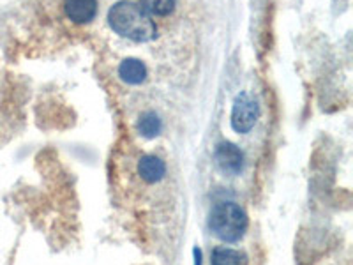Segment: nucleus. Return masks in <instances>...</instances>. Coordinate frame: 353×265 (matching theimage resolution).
<instances>
[{"mask_svg":"<svg viewBox=\"0 0 353 265\" xmlns=\"http://www.w3.org/2000/svg\"><path fill=\"white\" fill-rule=\"evenodd\" d=\"M212 265H242V257L239 251L230 248H217L214 249L212 260H210Z\"/></svg>","mask_w":353,"mask_h":265,"instance_id":"10","label":"nucleus"},{"mask_svg":"<svg viewBox=\"0 0 353 265\" xmlns=\"http://www.w3.org/2000/svg\"><path fill=\"white\" fill-rule=\"evenodd\" d=\"M138 173L149 184L159 182L166 175L165 161L159 159L157 156H143L140 159V163H138Z\"/></svg>","mask_w":353,"mask_h":265,"instance_id":"6","label":"nucleus"},{"mask_svg":"<svg viewBox=\"0 0 353 265\" xmlns=\"http://www.w3.org/2000/svg\"><path fill=\"white\" fill-rule=\"evenodd\" d=\"M119 77L129 85H140L147 80V66L138 59H125L119 66Z\"/></svg>","mask_w":353,"mask_h":265,"instance_id":"7","label":"nucleus"},{"mask_svg":"<svg viewBox=\"0 0 353 265\" xmlns=\"http://www.w3.org/2000/svg\"><path fill=\"white\" fill-rule=\"evenodd\" d=\"M64 11L74 23H90L97 14V0H64Z\"/></svg>","mask_w":353,"mask_h":265,"instance_id":"5","label":"nucleus"},{"mask_svg":"<svg viewBox=\"0 0 353 265\" xmlns=\"http://www.w3.org/2000/svg\"><path fill=\"white\" fill-rule=\"evenodd\" d=\"M209 226L223 242H237L248 230V216L241 205L221 202L210 213Z\"/></svg>","mask_w":353,"mask_h":265,"instance_id":"2","label":"nucleus"},{"mask_svg":"<svg viewBox=\"0 0 353 265\" xmlns=\"http://www.w3.org/2000/svg\"><path fill=\"white\" fill-rule=\"evenodd\" d=\"M193 253H194V265H201V251H200V249L196 248Z\"/></svg>","mask_w":353,"mask_h":265,"instance_id":"11","label":"nucleus"},{"mask_svg":"<svg viewBox=\"0 0 353 265\" xmlns=\"http://www.w3.org/2000/svg\"><path fill=\"white\" fill-rule=\"evenodd\" d=\"M161 129H163V124H161L159 115L154 112L143 113L140 117V121H138V131L145 138H156L161 132Z\"/></svg>","mask_w":353,"mask_h":265,"instance_id":"8","label":"nucleus"},{"mask_svg":"<svg viewBox=\"0 0 353 265\" xmlns=\"http://www.w3.org/2000/svg\"><path fill=\"white\" fill-rule=\"evenodd\" d=\"M258 121V105L245 92L239 94L233 101L232 128L237 132H249Z\"/></svg>","mask_w":353,"mask_h":265,"instance_id":"3","label":"nucleus"},{"mask_svg":"<svg viewBox=\"0 0 353 265\" xmlns=\"http://www.w3.org/2000/svg\"><path fill=\"white\" fill-rule=\"evenodd\" d=\"M176 0H140V8L152 17H168L175 11Z\"/></svg>","mask_w":353,"mask_h":265,"instance_id":"9","label":"nucleus"},{"mask_svg":"<svg viewBox=\"0 0 353 265\" xmlns=\"http://www.w3.org/2000/svg\"><path fill=\"white\" fill-rule=\"evenodd\" d=\"M216 163L228 175H237L244 166V154L235 144L223 141L216 149Z\"/></svg>","mask_w":353,"mask_h":265,"instance_id":"4","label":"nucleus"},{"mask_svg":"<svg viewBox=\"0 0 353 265\" xmlns=\"http://www.w3.org/2000/svg\"><path fill=\"white\" fill-rule=\"evenodd\" d=\"M108 23L113 32L134 43H149L157 34V27L149 12L129 0H121L112 6L108 11Z\"/></svg>","mask_w":353,"mask_h":265,"instance_id":"1","label":"nucleus"}]
</instances>
